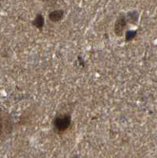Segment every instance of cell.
Masks as SVG:
<instances>
[{
    "instance_id": "3957f363",
    "label": "cell",
    "mask_w": 157,
    "mask_h": 158,
    "mask_svg": "<svg viewBox=\"0 0 157 158\" xmlns=\"http://www.w3.org/2000/svg\"><path fill=\"white\" fill-rule=\"evenodd\" d=\"M125 20L123 18H120L118 21L117 24H116V31H120L122 32V29H123L124 26H125Z\"/></svg>"
},
{
    "instance_id": "6da1fadb",
    "label": "cell",
    "mask_w": 157,
    "mask_h": 158,
    "mask_svg": "<svg viewBox=\"0 0 157 158\" xmlns=\"http://www.w3.org/2000/svg\"><path fill=\"white\" fill-rule=\"evenodd\" d=\"M70 118L68 116H63L57 118L55 121V126L59 131H65L70 126Z\"/></svg>"
},
{
    "instance_id": "7a4b0ae2",
    "label": "cell",
    "mask_w": 157,
    "mask_h": 158,
    "mask_svg": "<svg viewBox=\"0 0 157 158\" xmlns=\"http://www.w3.org/2000/svg\"><path fill=\"white\" fill-rule=\"evenodd\" d=\"M63 15V10H55L49 15V18H50L51 20L54 21V22H57V21H59V20H60L62 18Z\"/></svg>"
},
{
    "instance_id": "277c9868",
    "label": "cell",
    "mask_w": 157,
    "mask_h": 158,
    "mask_svg": "<svg viewBox=\"0 0 157 158\" xmlns=\"http://www.w3.org/2000/svg\"><path fill=\"white\" fill-rule=\"evenodd\" d=\"M35 23H38L36 25H37L38 27H40V26H41L43 23V18H42V17L38 16L37 18H36V20H35Z\"/></svg>"
}]
</instances>
